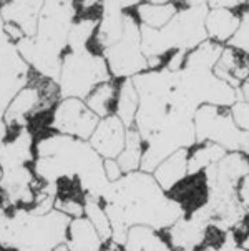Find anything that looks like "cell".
I'll use <instances>...</instances> for the list:
<instances>
[{"mask_svg": "<svg viewBox=\"0 0 249 251\" xmlns=\"http://www.w3.org/2000/svg\"><path fill=\"white\" fill-rule=\"evenodd\" d=\"M200 251H218V246L208 245V246H204V248H201Z\"/></svg>", "mask_w": 249, "mask_h": 251, "instance_id": "cell-43", "label": "cell"}, {"mask_svg": "<svg viewBox=\"0 0 249 251\" xmlns=\"http://www.w3.org/2000/svg\"><path fill=\"white\" fill-rule=\"evenodd\" d=\"M223 45L214 40H206L186 53L183 67H201V69H214L216 62L223 53Z\"/></svg>", "mask_w": 249, "mask_h": 251, "instance_id": "cell-28", "label": "cell"}, {"mask_svg": "<svg viewBox=\"0 0 249 251\" xmlns=\"http://www.w3.org/2000/svg\"><path fill=\"white\" fill-rule=\"evenodd\" d=\"M126 131L128 128L116 115H108L105 118H100L88 142L101 158H118V155L125 148Z\"/></svg>", "mask_w": 249, "mask_h": 251, "instance_id": "cell-13", "label": "cell"}, {"mask_svg": "<svg viewBox=\"0 0 249 251\" xmlns=\"http://www.w3.org/2000/svg\"><path fill=\"white\" fill-rule=\"evenodd\" d=\"M226 150L216 143L203 142L196 143L193 151H189L188 156V175H196V173L204 172L211 165H216L223 156L226 155Z\"/></svg>", "mask_w": 249, "mask_h": 251, "instance_id": "cell-24", "label": "cell"}, {"mask_svg": "<svg viewBox=\"0 0 249 251\" xmlns=\"http://www.w3.org/2000/svg\"><path fill=\"white\" fill-rule=\"evenodd\" d=\"M229 47L239 50V52L249 55V8L243 12L241 20H239V27L231 40L227 42Z\"/></svg>", "mask_w": 249, "mask_h": 251, "instance_id": "cell-31", "label": "cell"}, {"mask_svg": "<svg viewBox=\"0 0 249 251\" xmlns=\"http://www.w3.org/2000/svg\"><path fill=\"white\" fill-rule=\"evenodd\" d=\"M68 215L53 208L45 215L17 208L0 229V246L17 251H53L67 241Z\"/></svg>", "mask_w": 249, "mask_h": 251, "instance_id": "cell-4", "label": "cell"}, {"mask_svg": "<svg viewBox=\"0 0 249 251\" xmlns=\"http://www.w3.org/2000/svg\"><path fill=\"white\" fill-rule=\"evenodd\" d=\"M208 10V5H188L183 10L176 12L170 22L159 28V37L166 52L170 50L191 52L200 44L208 40V32H206Z\"/></svg>", "mask_w": 249, "mask_h": 251, "instance_id": "cell-8", "label": "cell"}, {"mask_svg": "<svg viewBox=\"0 0 249 251\" xmlns=\"http://www.w3.org/2000/svg\"><path fill=\"white\" fill-rule=\"evenodd\" d=\"M98 28V20L93 17H85V19L77 20L71 25V30L68 35V49L71 52H82L88 49V42L96 33Z\"/></svg>", "mask_w": 249, "mask_h": 251, "instance_id": "cell-30", "label": "cell"}, {"mask_svg": "<svg viewBox=\"0 0 249 251\" xmlns=\"http://www.w3.org/2000/svg\"><path fill=\"white\" fill-rule=\"evenodd\" d=\"M108 63L105 57H100L90 50L70 52L63 55L62 72L58 78V93L62 99L85 100L98 85L110 82Z\"/></svg>", "mask_w": 249, "mask_h": 251, "instance_id": "cell-5", "label": "cell"}, {"mask_svg": "<svg viewBox=\"0 0 249 251\" xmlns=\"http://www.w3.org/2000/svg\"><path fill=\"white\" fill-rule=\"evenodd\" d=\"M75 0H44L28 65L53 83L60 78L63 52L68 47V35L71 25L75 24Z\"/></svg>", "mask_w": 249, "mask_h": 251, "instance_id": "cell-3", "label": "cell"}, {"mask_svg": "<svg viewBox=\"0 0 249 251\" xmlns=\"http://www.w3.org/2000/svg\"><path fill=\"white\" fill-rule=\"evenodd\" d=\"M0 178H2V168H0Z\"/></svg>", "mask_w": 249, "mask_h": 251, "instance_id": "cell-45", "label": "cell"}, {"mask_svg": "<svg viewBox=\"0 0 249 251\" xmlns=\"http://www.w3.org/2000/svg\"><path fill=\"white\" fill-rule=\"evenodd\" d=\"M249 55L239 52L233 47H226L223 50L221 57L214 65L213 72L219 78L227 82L231 87L238 90L241 85L249 78Z\"/></svg>", "mask_w": 249, "mask_h": 251, "instance_id": "cell-18", "label": "cell"}, {"mask_svg": "<svg viewBox=\"0 0 249 251\" xmlns=\"http://www.w3.org/2000/svg\"><path fill=\"white\" fill-rule=\"evenodd\" d=\"M138 17L141 25L151 28H163L173 17L176 15L178 8L173 3H140L138 5Z\"/></svg>", "mask_w": 249, "mask_h": 251, "instance_id": "cell-27", "label": "cell"}, {"mask_svg": "<svg viewBox=\"0 0 249 251\" xmlns=\"http://www.w3.org/2000/svg\"><path fill=\"white\" fill-rule=\"evenodd\" d=\"M143 148H145V143H143V138L140 137L138 130L135 128H128L126 131V143L123 151L118 155V165L123 170V173H132V172H138L141 167V158H143Z\"/></svg>", "mask_w": 249, "mask_h": 251, "instance_id": "cell-25", "label": "cell"}, {"mask_svg": "<svg viewBox=\"0 0 249 251\" xmlns=\"http://www.w3.org/2000/svg\"><path fill=\"white\" fill-rule=\"evenodd\" d=\"M120 2V5L123 8H130V7H135L140 3V0H118Z\"/></svg>", "mask_w": 249, "mask_h": 251, "instance_id": "cell-38", "label": "cell"}, {"mask_svg": "<svg viewBox=\"0 0 249 251\" xmlns=\"http://www.w3.org/2000/svg\"><path fill=\"white\" fill-rule=\"evenodd\" d=\"M83 208H85V216L90 220V223L93 225L96 231H98L103 243L112 240V236H113L112 223H110V218H108L107 211H105V206H101V200L90 197V195H85Z\"/></svg>", "mask_w": 249, "mask_h": 251, "instance_id": "cell-29", "label": "cell"}, {"mask_svg": "<svg viewBox=\"0 0 249 251\" xmlns=\"http://www.w3.org/2000/svg\"><path fill=\"white\" fill-rule=\"evenodd\" d=\"M42 108H44V97H42L40 88L27 85L10 101L8 108L5 110V115H3V122L10 128L12 126L22 128V126H27L28 117Z\"/></svg>", "mask_w": 249, "mask_h": 251, "instance_id": "cell-16", "label": "cell"}, {"mask_svg": "<svg viewBox=\"0 0 249 251\" xmlns=\"http://www.w3.org/2000/svg\"><path fill=\"white\" fill-rule=\"evenodd\" d=\"M188 148H181L173 155L163 160L151 175L158 181V185L166 191H171L175 186H178L181 181L186 180L188 176Z\"/></svg>", "mask_w": 249, "mask_h": 251, "instance_id": "cell-19", "label": "cell"}, {"mask_svg": "<svg viewBox=\"0 0 249 251\" xmlns=\"http://www.w3.org/2000/svg\"><path fill=\"white\" fill-rule=\"evenodd\" d=\"M103 57L108 63L110 74L116 78H132L150 69L148 58L141 50L140 25L132 15H125L123 35L115 45L103 50Z\"/></svg>", "mask_w": 249, "mask_h": 251, "instance_id": "cell-7", "label": "cell"}, {"mask_svg": "<svg viewBox=\"0 0 249 251\" xmlns=\"http://www.w3.org/2000/svg\"><path fill=\"white\" fill-rule=\"evenodd\" d=\"M123 248L125 251H175L163 235L143 225H136L128 229Z\"/></svg>", "mask_w": 249, "mask_h": 251, "instance_id": "cell-22", "label": "cell"}, {"mask_svg": "<svg viewBox=\"0 0 249 251\" xmlns=\"http://www.w3.org/2000/svg\"><path fill=\"white\" fill-rule=\"evenodd\" d=\"M196 143L211 142L226 151H241L249 155V131L236 125L231 110L216 105H201L195 113Z\"/></svg>", "mask_w": 249, "mask_h": 251, "instance_id": "cell-6", "label": "cell"}, {"mask_svg": "<svg viewBox=\"0 0 249 251\" xmlns=\"http://www.w3.org/2000/svg\"><path fill=\"white\" fill-rule=\"evenodd\" d=\"M239 17L231 8H209L206 15V32L211 40L225 44L229 42L239 27Z\"/></svg>", "mask_w": 249, "mask_h": 251, "instance_id": "cell-21", "label": "cell"}, {"mask_svg": "<svg viewBox=\"0 0 249 251\" xmlns=\"http://www.w3.org/2000/svg\"><path fill=\"white\" fill-rule=\"evenodd\" d=\"M30 65L22 58L15 42L7 35L5 20L0 10V118H3L10 101L27 87Z\"/></svg>", "mask_w": 249, "mask_h": 251, "instance_id": "cell-9", "label": "cell"}, {"mask_svg": "<svg viewBox=\"0 0 249 251\" xmlns=\"http://www.w3.org/2000/svg\"><path fill=\"white\" fill-rule=\"evenodd\" d=\"M241 245L244 246V248H246L248 251H249V233H248V235L246 236H244L243 238V240H241Z\"/></svg>", "mask_w": 249, "mask_h": 251, "instance_id": "cell-41", "label": "cell"}, {"mask_svg": "<svg viewBox=\"0 0 249 251\" xmlns=\"http://www.w3.org/2000/svg\"><path fill=\"white\" fill-rule=\"evenodd\" d=\"M100 251H116L115 248H107V250H100Z\"/></svg>", "mask_w": 249, "mask_h": 251, "instance_id": "cell-44", "label": "cell"}, {"mask_svg": "<svg viewBox=\"0 0 249 251\" xmlns=\"http://www.w3.org/2000/svg\"><path fill=\"white\" fill-rule=\"evenodd\" d=\"M8 128L10 126L0 118V168L12 170L25 167L33 160V137L27 126H22L12 140H8Z\"/></svg>", "mask_w": 249, "mask_h": 251, "instance_id": "cell-12", "label": "cell"}, {"mask_svg": "<svg viewBox=\"0 0 249 251\" xmlns=\"http://www.w3.org/2000/svg\"><path fill=\"white\" fill-rule=\"evenodd\" d=\"M116 93H118V88L112 82H105L98 85V87L87 97L85 101L91 112L98 115L100 118H105V117H108V115H112V112H115Z\"/></svg>", "mask_w": 249, "mask_h": 251, "instance_id": "cell-26", "label": "cell"}, {"mask_svg": "<svg viewBox=\"0 0 249 251\" xmlns=\"http://www.w3.org/2000/svg\"><path fill=\"white\" fill-rule=\"evenodd\" d=\"M0 190L5 193L8 203L14 206L33 205L37 197L35 176L27 167L3 170L0 178Z\"/></svg>", "mask_w": 249, "mask_h": 251, "instance_id": "cell-14", "label": "cell"}, {"mask_svg": "<svg viewBox=\"0 0 249 251\" xmlns=\"http://www.w3.org/2000/svg\"><path fill=\"white\" fill-rule=\"evenodd\" d=\"M65 243L71 251H100L103 240L87 216H78L70 221Z\"/></svg>", "mask_w": 249, "mask_h": 251, "instance_id": "cell-20", "label": "cell"}, {"mask_svg": "<svg viewBox=\"0 0 249 251\" xmlns=\"http://www.w3.org/2000/svg\"><path fill=\"white\" fill-rule=\"evenodd\" d=\"M248 82H249V78H248Z\"/></svg>", "mask_w": 249, "mask_h": 251, "instance_id": "cell-46", "label": "cell"}, {"mask_svg": "<svg viewBox=\"0 0 249 251\" xmlns=\"http://www.w3.org/2000/svg\"><path fill=\"white\" fill-rule=\"evenodd\" d=\"M218 251H248V250L239 243V240L234 236L233 231H227L225 240L218 246Z\"/></svg>", "mask_w": 249, "mask_h": 251, "instance_id": "cell-35", "label": "cell"}, {"mask_svg": "<svg viewBox=\"0 0 249 251\" xmlns=\"http://www.w3.org/2000/svg\"><path fill=\"white\" fill-rule=\"evenodd\" d=\"M231 115H233V120L236 125L244 131H249V101L239 100L229 107Z\"/></svg>", "mask_w": 249, "mask_h": 251, "instance_id": "cell-32", "label": "cell"}, {"mask_svg": "<svg viewBox=\"0 0 249 251\" xmlns=\"http://www.w3.org/2000/svg\"><path fill=\"white\" fill-rule=\"evenodd\" d=\"M125 28V14L123 7L118 0H103L101 2V19L96 28V44L101 49L115 45L123 35Z\"/></svg>", "mask_w": 249, "mask_h": 251, "instance_id": "cell-17", "label": "cell"}, {"mask_svg": "<svg viewBox=\"0 0 249 251\" xmlns=\"http://www.w3.org/2000/svg\"><path fill=\"white\" fill-rule=\"evenodd\" d=\"M188 5H208V0H184Z\"/></svg>", "mask_w": 249, "mask_h": 251, "instance_id": "cell-39", "label": "cell"}, {"mask_svg": "<svg viewBox=\"0 0 249 251\" xmlns=\"http://www.w3.org/2000/svg\"><path fill=\"white\" fill-rule=\"evenodd\" d=\"M33 172L44 183L78 180L85 195L101 200L110 181L105 175L103 158L88 140L55 133L39 140Z\"/></svg>", "mask_w": 249, "mask_h": 251, "instance_id": "cell-2", "label": "cell"}, {"mask_svg": "<svg viewBox=\"0 0 249 251\" xmlns=\"http://www.w3.org/2000/svg\"><path fill=\"white\" fill-rule=\"evenodd\" d=\"M113 229V243L123 246L132 226L143 225L164 231L184 215L183 206L166 195L155 176L146 172L125 173L112 181L101 198Z\"/></svg>", "mask_w": 249, "mask_h": 251, "instance_id": "cell-1", "label": "cell"}, {"mask_svg": "<svg viewBox=\"0 0 249 251\" xmlns=\"http://www.w3.org/2000/svg\"><path fill=\"white\" fill-rule=\"evenodd\" d=\"M246 3V0H208L209 8H236Z\"/></svg>", "mask_w": 249, "mask_h": 251, "instance_id": "cell-37", "label": "cell"}, {"mask_svg": "<svg viewBox=\"0 0 249 251\" xmlns=\"http://www.w3.org/2000/svg\"><path fill=\"white\" fill-rule=\"evenodd\" d=\"M53 251H71L68 246H67V243H62L60 246H57V248H55Z\"/></svg>", "mask_w": 249, "mask_h": 251, "instance_id": "cell-42", "label": "cell"}, {"mask_svg": "<svg viewBox=\"0 0 249 251\" xmlns=\"http://www.w3.org/2000/svg\"><path fill=\"white\" fill-rule=\"evenodd\" d=\"M55 208L62 213L68 215L70 218H78V216L85 215V208H83V203H80L78 200H71V198H63L60 200L57 197V201H55Z\"/></svg>", "mask_w": 249, "mask_h": 251, "instance_id": "cell-33", "label": "cell"}, {"mask_svg": "<svg viewBox=\"0 0 249 251\" xmlns=\"http://www.w3.org/2000/svg\"><path fill=\"white\" fill-rule=\"evenodd\" d=\"M103 168H105V175H107L108 181H116L125 175L121 167L118 165L116 158H103Z\"/></svg>", "mask_w": 249, "mask_h": 251, "instance_id": "cell-34", "label": "cell"}, {"mask_svg": "<svg viewBox=\"0 0 249 251\" xmlns=\"http://www.w3.org/2000/svg\"><path fill=\"white\" fill-rule=\"evenodd\" d=\"M148 3H173L175 0H146Z\"/></svg>", "mask_w": 249, "mask_h": 251, "instance_id": "cell-40", "label": "cell"}, {"mask_svg": "<svg viewBox=\"0 0 249 251\" xmlns=\"http://www.w3.org/2000/svg\"><path fill=\"white\" fill-rule=\"evenodd\" d=\"M211 225L208 208L201 206L189 216L183 215L170 228L164 229V240L175 251H200L208 241V228Z\"/></svg>", "mask_w": 249, "mask_h": 251, "instance_id": "cell-11", "label": "cell"}, {"mask_svg": "<svg viewBox=\"0 0 249 251\" xmlns=\"http://www.w3.org/2000/svg\"><path fill=\"white\" fill-rule=\"evenodd\" d=\"M238 195L241 203L246 208V213H248V223H249V175L243 178V181L239 183V188H238Z\"/></svg>", "mask_w": 249, "mask_h": 251, "instance_id": "cell-36", "label": "cell"}, {"mask_svg": "<svg viewBox=\"0 0 249 251\" xmlns=\"http://www.w3.org/2000/svg\"><path fill=\"white\" fill-rule=\"evenodd\" d=\"M98 122L100 117L91 112L85 100L63 99L53 110L50 128L68 137L90 140Z\"/></svg>", "mask_w": 249, "mask_h": 251, "instance_id": "cell-10", "label": "cell"}, {"mask_svg": "<svg viewBox=\"0 0 249 251\" xmlns=\"http://www.w3.org/2000/svg\"><path fill=\"white\" fill-rule=\"evenodd\" d=\"M138 107H140V97H138V92L135 88L133 78H126L118 87L115 103V115L125 123L126 128H133L135 126Z\"/></svg>", "mask_w": 249, "mask_h": 251, "instance_id": "cell-23", "label": "cell"}, {"mask_svg": "<svg viewBox=\"0 0 249 251\" xmlns=\"http://www.w3.org/2000/svg\"><path fill=\"white\" fill-rule=\"evenodd\" d=\"M44 0H0L5 24H14L27 37H35Z\"/></svg>", "mask_w": 249, "mask_h": 251, "instance_id": "cell-15", "label": "cell"}]
</instances>
